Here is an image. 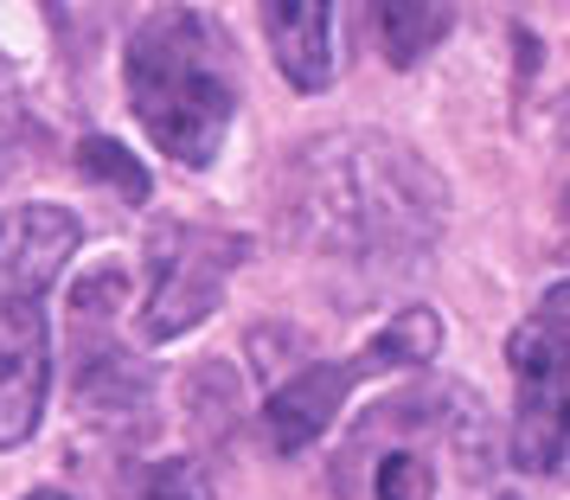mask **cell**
Masks as SVG:
<instances>
[{"label":"cell","mask_w":570,"mask_h":500,"mask_svg":"<svg viewBox=\"0 0 570 500\" xmlns=\"http://www.w3.org/2000/svg\"><path fill=\"white\" fill-rule=\"evenodd\" d=\"M78 155H83V174H97L104 186H116L129 206H141V199H148V174L135 167V155L122 148V141H104V135H90Z\"/></svg>","instance_id":"8fae6325"},{"label":"cell","mask_w":570,"mask_h":500,"mask_svg":"<svg viewBox=\"0 0 570 500\" xmlns=\"http://www.w3.org/2000/svg\"><path fill=\"white\" fill-rule=\"evenodd\" d=\"M570 290L551 283L539 315L513 334V462L525 474L564 469L570 437Z\"/></svg>","instance_id":"277c9868"},{"label":"cell","mask_w":570,"mask_h":500,"mask_svg":"<svg viewBox=\"0 0 570 500\" xmlns=\"http://www.w3.org/2000/svg\"><path fill=\"white\" fill-rule=\"evenodd\" d=\"M288 225L321 257L411 269L442 232V180L391 135H327L295 160Z\"/></svg>","instance_id":"6da1fadb"},{"label":"cell","mask_w":570,"mask_h":500,"mask_svg":"<svg viewBox=\"0 0 570 500\" xmlns=\"http://www.w3.org/2000/svg\"><path fill=\"white\" fill-rule=\"evenodd\" d=\"M442 346V321L436 308H404V315L391 321L379 341H365L360 353L372 360V372H391V366H430Z\"/></svg>","instance_id":"9c48e42d"},{"label":"cell","mask_w":570,"mask_h":500,"mask_svg":"<svg viewBox=\"0 0 570 500\" xmlns=\"http://www.w3.org/2000/svg\"><path fill=\"white\" fill-rule=\"evenodd\" d=\"M27 500H71V494H52V488H39V494H27Z\"/></svg>","instance_id":"4fadbf2b"},{"label":"cell","mask_w":570,"mask_h":500,"mask_svg":"<svg viewBox=\"0 0 570 500\" xmlns=\"http://www.w3.org/2000/svg\"><path fill=\"white\" fill-rule=\"evenodd\" d=\"M237 257H244V237L206 232V225H160L148 237V276H155L148 283V308H141L148 341H180V334H193L218 308Z\"/></svg>","instance_id":"5b68a950"},{"label":"cell","mask_w":570,"mask_h":500,"mask_svg":"<svg viewBox=\"0 0 570 500\" xmlns=\"http://www.w3.org/2000/svg\"><path fill=\"white\" fill-rule=\"evenodd\" d=\"M365 7H372V32L397 71L430 58V46L449 32V0H365Z\"/></svg>","instance_id":"ba28073f"},{"label":"cell","mask_w":570,"mask_h":500,"mask_svg":"<svg viewBox=\"0 0 570 500\" xmlns=\"http://www.w3.org/2000/svg\"><path fill=\"white\" fill-rule=\"evenodd\" d=\"M109 494L116 500H206V488H199L193 462H129Z\"/></svg>","instance_id":"30bf717a"},{"label":"cell","mask_w":570,"mask_h":500,"mask_svg":"<svg viewBox=\"0 0 570 500\" xmlns=\"http://www.w3.org/2000/svg\"><path fill=\"white\" fill-rule=\"evenodd\" d=\"M263 32L295 90L334 84V0H263Z\"/></svg>","instance_id":"52a82bcc"},{"label":"cell","mask_w":570,"mask_h":500,"mask_svg":"<svg viewBox=\"0 0 570 500\" xmlns=\"http://www.w3.org/2000/svg\"><path fill=\"white\" fill-rule=\"evenodd\" d=\"M129 104L160 155L212 167L237 116L232 39L193 7H155L129 39Z\"/></svg>","instance_id":"7a4b0ae2"},{"label":"cell","mask_w":570,"mask_h":500,"mask_svg":"<svg viewBox=\"0 0 570 500\" xmlns=\"http://www.w3.org/2000/svg\"><path fill=\"white\" fill-rule=\"evenodd\" d=\"M360 379H372V360H365V353L295 372L283 392L269 398V411H263V423H269V443L283 449V455H295V449H308L314 437H327V423L340 418V404H346V392H353Z\"/></svg>","instance_id":"8992f818"},{"label":"cell","mask_w":570,"mask_h":500,"mask_svg":"<svg viewBox=\"0 0 570 500\" xmlns=\"http://www.w3.org/2000/svg\"><path fill=\"white\" fill-rule=\"evenodd\" d=\"M78 237V218L65 206L0 212V449H20L46 418L52 392L46 295L65 276Z\"/></svg>","instance_id":"3957f363"},{"label":"cell","mask_w":570,"mask_h":500,"mask_svg":"<svg viewBox=\"0 0 570 500\" xmlns=\"http://www.w3.org/2000/svg\"><path fill=\"white\" fill-rule=\"evenodd\" d=\"M379 500H436V469L411 449H397L379 462Z\"/></svg>","instance_id":"7c38bea8"}]
</instances>
